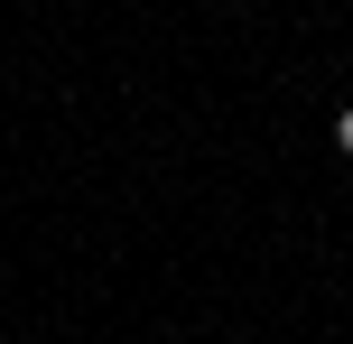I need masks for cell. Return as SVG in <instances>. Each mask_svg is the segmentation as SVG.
Instances as JSON below:
<instances>
[{"mask_svg":"<svg viewBox=\"0 0 353 344\" xmlns=\"http://www.w3.org/2000/svg\"><path fill=\"white\" fill-rule=\"evenodd\" d=\"M335 140H344V159H353V112H344V121H335Z\"/></svg>","mask_w":353,"mask_h":344,"instance_id":"obj_1","label":"cell"}]
</instances>
